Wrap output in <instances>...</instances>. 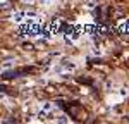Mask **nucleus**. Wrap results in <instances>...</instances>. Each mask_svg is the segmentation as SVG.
I'll return each mask as SVG.
<instances>
[{
  "mask_svg": "<svg viewBox=\"0 0 129 124\" xmlns=\"http://www.w3.org/2000/svg\"><path fill=\"white\" fill-rule=\"evenodd\" d=\"M57 112V109L52 105L50 102H41L40 103V112H38V117L40 119H47V117H50L52 114Z\"/></svg>",
  "mask_w": 129,
  "mask_h": 124,
  "instance_id": "f257e3e1",
  "label": "nucleus"
},
{
  "mask_svg": "<svg viewBox=\"0 0 129 124\" xmlns=\"http://www.w3.org/2000/svg\"><path fill=\"white\" fill-rule=\"evenodd\" d=\"M119 29L122 33H129V19H120L119 21Z\"/></svg>",
  "mask_w": 129,
  "mask_h": 124,
  "instance_id": "7ed1b4c3",
  "label": "nucleus"
},
{
  "mask_svg": "<svg viewBox=\"0 0 129 124\" xmlns=\"http://www.w3.org/2000/svg\"><path fill=\"white\" fill-rule=\"evenodd\" d=\"M0 7H2V9H9V7H10V4L4 0V2H0Z\"/></svg>",
  "mask_w": 129,
  "mask_h": 124,
  "instance_id": "423d86ee",
  "label": "nucleus"
},
{
  "mask_svg": "<svg viewBox=\"0 0 129 124\" xmlns=\"http://www.w3.org/2000/svg\"><path fill=\"white\" fill-rule=\"evenodd\" d=\"M10 67H14V62L12 60H7L2 64V71H7V69H10Z\"/></svg>",
  "mask_w": 129,
  "mask_h": 124,
  "instance_id": "20e7f679",
  "label": "nucleus"
},
{
  "mask_svg": "<svg viewBox=\"0 0 129 124\" xmlns=\"http://www.w3.org/2000/svg\"><path fill=\"white\" fill-rule=\"evenodd\" d=\"M57 124H71V122L66 115H60V117H57Z\"/></svg>",
  "mask_w": 129,
  "mask_h": 124,
  "instance_id": "39448f33",
  "label": "nucleus"
},
{
  "mask_svg": "<svg viewBox=\"0 0 129 124\" xmlns=\"http://www.w3.org/2000/svg\"><path fill=\"white\" fill-rule=\"evenodd\" d=\"M84 7H86V9H93V7H95V2H86Z\"/></svg>",
  "mask_w": 129,
  "mask_h": 124,
  "instance_id": "0eeeda50",
  "label": "nucleus"
},
{
  "mask_svg": "<svg viewBox=\"0 0 129 124\" xmlns=\"http://www.w3.org/2000/svg\"><path fill=\"white\" fill-rule=\"evenodd\" d=\"M107 102H109L110 105H115V103L122 102V97H120V95H109V97H107Z\"/></svg>",
  "mask_w": 129,
  "mask_h": 124,
  "instance_id": "f03ea898",
  "label": "nucleus"
}]
</instances>
